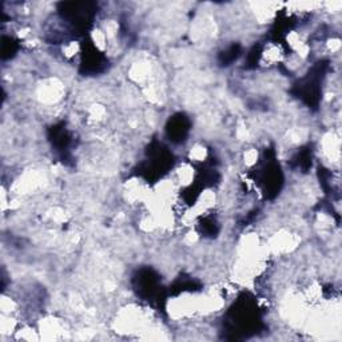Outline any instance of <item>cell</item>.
<instances>
[{"instance_id":"cell-1","label":"cell","mask_w":342,"mask_h":342,"mask_svg":"<svg viewBox=\"0 0 342 342\" xmlns=\"http://www.w3.org/2000/svg\"><path fill=\"white\" fill-rule=\"evenodd\" d=\"M187 131H188V122L187 119L184 118L183 115H178V117H175V118H173L170 121L167 133H169L170 138H173V140L180 142V140L186 136Z\"/></svg>"},{"instance_id":"cell-2","label":"cell","mask_w":342,"mask_h":342,"mask_svg":"<svg viewBox=\"0 0 342 342\" xmlns=\"http://www.w3.org/2000/svg\"><path fill=\"white\" fill-rule=\"evenodd\" d=\"M238 56H239V47L238 46H232L227 51H224L223 54H222V63H223L224 66H227L229 63L234 62Z\"/></svg>"}]
</instances>
